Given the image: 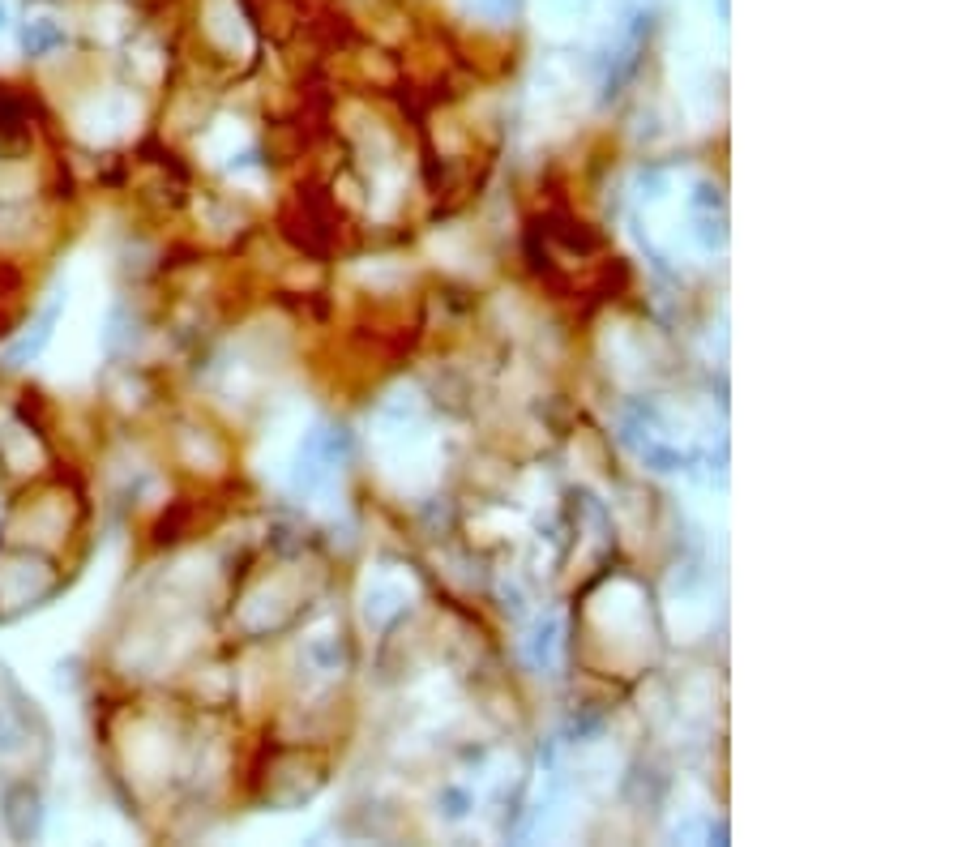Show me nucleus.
Segmentation results:
<instances>
[{"label":"nucleus","mask_w":962,"mask_h":847,"mask_svg":"<svg viewBox=\"0 0 962 847\" xmlns=\"http://www.w3.org/2000/svg\"><path fill=\"white\" fill-rule=\"evenodd\" d=\"M0 26H5V5H0Z\"/></svg>","instance_id":"nucleus-2"},{"label":"nucleus","mask_w":962,"mask_h":847,"mask_svg":"<svg viewBox=\"0 0 962 847\" xmlns=\"http://www.w3.org/2000/svg\"><path fill=\"white\" fill-rule=\"evenodd\" d=\"M51 43H60V31L48 26V22H34L31 31H26V51H31V56H39V51L51 48Z\"/></svg>","instance_id":"nucleus-1"}]
</instances>
